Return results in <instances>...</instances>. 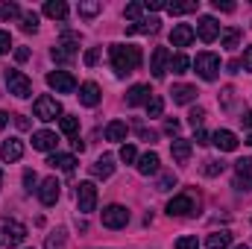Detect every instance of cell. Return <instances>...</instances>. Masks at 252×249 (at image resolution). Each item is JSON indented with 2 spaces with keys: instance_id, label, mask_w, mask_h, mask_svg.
I'll list each match as a JSON object with an SVG mask.
<instances>
[{
  "instance_id": "6da1fadb",
  "label": "cell",
  "mask_w": 252,
  "mask_h": 249,
  "mask_svg": "<svg viewBox=\"0 0 252 249\" xmlns=\"http://www.w3.org/2000/svg\"><path fill=\"white\" fill-rule=\"evenodd\" d=\"M109 56H112V67H115V73L118 76H126V73H132V70H138L141 67V47H135V44H112L109 47Z\"/></svg>"
},
{
  "instance_id": "7a4b0ae2",
  "label": "cell",
  "mask_w": 252,
  "mask_h": 249,
  "mask_svg": "<svg viewBox=\"0 0 252 249\" xmlns=\"http://www.w3.org/2000/svg\"><path fill=\"white\" fill-rule=\"evenodd\" d=\"M27 241V226L12 220V217H0V247H21Z\"/></svg>"
},
{
  "instance_id": "3957f363",
  "label": "cell",
  "mask_w": 252,
  "mask_h": 249,
  "mask_svg": "<svg viewBox=\"0 0 252 249\" xmlns=\"http://www.w3.org/2000/svg\"><path fill=\"white\" fill-rule=\"evenodd\" d=\"M167 214L170 217H193V214H199V196H193V190L176 193L167 202Z\"/></svg>"
},
{
  "instance_id": "277c9868",
  "label": "cell",
  "mask_w": 252,
  "mask_h": 249,
  "mask_svg": "<svg viewBox=\"0 0 252 249\" xmlns=\"http://www.w3.org/2000/svg\"><path fill=\"white\" fill-rule=\"evenodd\" d=\"M6 85H9V94H15V97H21V100L32 97V79L24 76V73L15 70V67L6 70Z\"/></svg>"
},
{
  "instance_id": "5b68a950",
  "label": "cell",
  "mask_w": 252,
  "mask_h": 249,
  "mask_svg": "<svg viewBox=\"0 0 252 249\" xmlns=\"http://www.w3.org/2000/svg\"><path fill=\"white\" fill-rule=\"evenodd\" d=\"M193 67H196V73H199L205 82H214L217 73H220V56H217V53H196Z\"/></svg>"
},
{
  "instance_id": "8992f818",
  "label": "cell",
  "mask_w": 252,
  "mask_h": 249,
  "mask_svg": "<svg viewBox=\"0 0 252 249\" xmlns=\"http://www.w3.org/2000/svg\"><path fill=\"white\" fill-rule=\"evenodd\" d=\"M32 112H35V118L38 121H44V124H50V121H56L59 115H62V103L56 100V97H38L35 103H32Z\"/></svg>"
},
{
  "instance_id": "52a82bcc",
  "label": "cell",
  "mask_w": 252,
  "mask_h": 249,
  "mask_svg": "<svg viewBox=\"0 0 252 249\" xmlns=\"http://www.w3.org/2000/svg\"><path fill=\"white\" fill-rule=\"evenodd\" d=\"M76 208L82 214H91L97 208V187H94V182H79L76 185Z\"/></svg>"
},
{
  "instance_id": "ba28073f",
  "label": "cell",
  "mask_w": 252,
  "mask_h": 249,
  "mask_svg": "<svg viewBox=\"0 0 252 249\" xmlns=\"http://www.w3.org/2000/svg\"><path fill=\"white\" fill-rule=\"evenodd\" d=\"M129 223V208L124 205H106L103 208V226L106 229H124Z\"/></svg>"
},
{
  "instance_id": "9c48e42d",
  "label": "cell",
  "mask_w": 252,
  "mask_h": 249,
  "mask_svg": "<svg viewBox=\"0 0 252 249\" xmlns=\"http://www.w3.org/2000/svg\"><path fill=\"white\" fill-rule=\"evenodd\" d=\"M47 85H50L56 94H73V91H76V79H73L67 70H53V73H47Z\"/></svg>"
},
{
  "instance_id": "30bf717a",
  "label": "cell",
  "mask_w": 252,
  "mask_h": 249,
  "mask_svg": "<svg viewBox=\"0 0 252 249\" xmlns=\"http://www.w3.org/2000/svg\"><path fill=\"white\" fill-rule=\"evenodd\" d=\"M59 193H62V185H59L56 176H47V179L41 182V187H38V199H41V205H56Z\"/></svg>"
},
{
  "instance_id": "8fae6325",
  "label": "cell",
  "mask_w": 252,
  "mask_h": 249,
  "mask_svg": "<svg viewBox=\"0 0 252 249\" xmlns=\"http://www.w3.org/2000/svg\"><path fill=\"white\" fill-rule=\"evenodd\" d=\"M150 70H153V76H156V79H161V76L170 70V50H167V47H156V50H153Z\"/></svg>"
},
{
  "instance_id": "7c38bea8",
  "label": "cell",
  "mask_w": 252,
  "mask_h": 249,
  "mask_svg": "<svg viewBox=\"0 0 252 249\" xmlns=\"http://www.w3.org/2000/svg\"><path fill=\"white\" fill-rule=\"evenodd\" d=\"M196 35H199L205 44H211V41L220 35V24H217L211 15H202V18H199V24H196Z\"/></svg>"
},
{
  "instance_id": "4fadbf2b",
  "label": "cell",
  "mask_w": 252,
  "mask_h": 249,
  "mask_svg": "<svg viewBox=\"0 0 252 249\" xmlns=\"http://www.w3.org/2000/svg\"><path fill=\"white\" fill-rule=\"evenodd\" d=\"M100 100H103V91H100L97 82H82V85H79V103H82V106L94 109Z\"/></svg>"
},
{
  "instance_id": "5bb4252c",
  "label": "cell",
  "mask_w": 252,
  "mask_h": 249,
  "mask_svg": "<svg viewBox=\"0 0 252 249\" xmlns=\"http://www.w3.org/2000/svg\"><path fill=\"white\" fill-rule=\"evenodd\" d=\"M211 144L217 147V150H223V153H232V150H238V135L235 132H229V129H217L214 135H211Z\"/></svg>"
},
{
  "instance_id": "9a60e30c",
  "label": "cell",
  "mask_w": 252,
  "mask_h": 249,
  "mask_svg": "<svg viewBox=\"0 0 252 249\" xmlns=\"http://www.w3.org/2000/svg\"><path fill=\"white\" fill-rule=\"evenodd\" d=\"M235 170H238V176H235V187H241V190H252V158H241V161L235 164Z\"/></svg>"
},
{
  "instance_id": "2e32d148",
  "label": "cell",
  "mask_w": 252,
  "mask_h": 249,
  "mask_svg": "<svg viewBox=\"0 0 252 249\" xmlns=\"http://www.w3.org/2000/svg\"><path fill=\"white\" fill-rule=\"evenodd\" d=\"M56 144H59V135H56V132H50V129L32 132V147H35V150L50 153V150H56Z\"/></svg>"
},
{
  "instance_id": "e0dca14e",
  "label": "cell",
  "mask_w": 252,
  "mask_h": 249,
  "mask_svg": "<svg viewBox=\"0 0 252 249\" xmlns=\"http://www.w3.org/2000/svg\"><path fill=\"white\" fill-rule=\"evenodd\" d=\"M88 173H91L94 179H109V176L115 173V158H112V156H100V158L88 167Z\"/></svg>"
},
{
  "instance_id": "ac0fdd59",
  "label": "cell",
  "mask_w": 252,
  "mask_h": 249,
  "mask_svg": "<svg viewBox=\"0 0 252 249\" xmlns=\"http://www.w3.org/2000/svg\"><path fill=\"white\" fill-rule=\"evenodd\" d=\"M193 35H196V32H193L190 24H176L173 32H170V44H173V47H188L190 41H193Z\"/></svg>"
},
{
  "instance_id": "d6986e66",
  "label": "cell",
  "mask_w": 252,
  "mask_h": 249,
  "mask_svg": "<svg viewBox=\"0 0 252 249\" xmlns=\"http://www.w3.org/2000/svg\"><path fill=\"white\" fill-rule=\"evenodd\" d=\"M150 100H153L150 85H132L129 94H126V106H147Z\"/></svg>"
},
{
  "instance_id": "ffe728a7",
  "label": "cell",
  "mask_w": 252,
  "mask_h": 249,
  "mask_svg": "<svg viewBox=\"0 0 252 249\" xmlns=\"http://www.w3.org/2000/svg\"><path fill=\"white\" fill-rule=\"evenodd\" d=\"M21 156H24V144H21L18 138H9V141L0 144V158H3V161L12 164V161H18Z\"/></svg>"
},
{
  "instance_id": "44dd1931",
  "label": "cell",
  "mask_w": 252,
  "mask_h": 249,
  "mask_svg": "<svg viewBox=\"0 0 252 249\" xmlns=\"http://www.w3.org/2000/svg\"><path fill=\"white\" fill-rule=\"evenodd\" d=\"M158 167H161V158H158V153H153V150L138 158V173H141V176H153V173H158Z\"/></svg>"
},
{
  "instance_id": "7402d4cb",
  "label": "cell",
  "mask_w": 252,
  "mask_h": 249,
  "mask_svg": "<svg viewBox=\"0 0 252 249\" xmlns=\"http://www.w3.org/2000/svg\"><path fill=\"white\" fill-rule=\"evenodd\" d=\"M158 18H144V21H138V24H129L126 27V32L129 35H150V32H158Z\"/></svg>"
},
{
  "instance_id": "603a6c76",
  "label": "cell",
  "mask_w": 252,
  "mask_h": 249,
  "mask_svg": "<svg viewBox=\"0 0 252 249\" xmlns=\"http://www.w3.org/2000/svg\"><path fill=\"white\" fill-rule=\"evenodd\" d=\"M190 141H185V138H176V141H170V156H173V161H179V164H188L190 158Z\"/></svg>"
},
{
  "instance_id": "cb8c5ba5",
  "label": "cell",
  "mask_w": 252,
  "mask_h": 249,
  "mask_svg": "<svg viewBox=\"0 0 252 249\" xmlns=\"http://www.w3.org/2000/svg\"><path fill=\"white\" fill-rule=\"evenodd\" d=\"M50 56H53V62H73L76 59V44L73 41H62V44H56L53 50H50Z\"/></svg>"
},
{
  "instance_id": "d4e9b609",
  "label": "cell",
  "mask_w": 252,
  "mask_h": 249,
  "mask_svg": "<svg viewBox=\"0 0 252 249\" xmlns=\"http://www.w3.org/2000/svg\"><path fill=\"white\" fill-rule=\"evenodd\" d=\"M173 103H179V106H188V103H193L196 100V85H173Z\"/></svg>"
},
{
  "instance_id": "484cf974",
  "label": "cell",
  "mask_w": 252,
  "mask_h": 249,
  "mask_svg": "<svg viewBox=\"0 0 252 249\" xmlns=\"http://www.w3.org/2000/svg\"><path fill=\"white\" fill-rule=\"evenodd\" d=\"M44 15L53 18V21H64L67 18V3H62V0H47L44 3Z\"/></svg>"
},
{
  "instance_id": "4316f807",
  "label": "cell",
  "mask_w": 252,
  "mask_h": 249,
  "mask_svg": "<svg viewBox=\"0 0 252 249\" xmlns=\"http://www.w3.org/2000/svg\"><path fill=\"white\" fill-rule=\"evenodd\" d=\"M47 164H50V167H59L64 173H70L73 164H76V158H73V156H64V153H53V156L47 158Z\"/></svg>"
},
{
  "instance_id": "83f0119b",
  "label": "cell",
  "mask_w": 252,
  "mask_h": 249,
  "mask_svg": "<svg viewBox=\"0 0 252 249\" xmlns=\"http://www.w3.org/2000/svg\"><path fill=\"white\" fill-rule=\"evenodd\" d=\"M205 247L208 249H229L232 247V235L229 232H214V235L205 238Z\"/></svg>"
},
{
  "instance_id": "f1b7e54d",
  "label": "cell",
  "mask_w": 252,
  "mask_h": 249,
  "mask_svg": "<svg viewBox=\"0 0 252 249\" xmlns=\"http://www.w3.org/2000/svg\"><path fill=\"white\" fill-rule=\"evenodd\" d=\"M126 132H129V126L124 121H112L106 126V141H126Z\"/></svg>"
},
{
  "instance_id": "f546056e",
  "label": "cell",
  "mask_w": 252,
  "mask_h": 249,
  "mask_svg": "<svg viewBox=\"0 0 252 249\" xmlns=\"http://www.w3.org/2000/svg\"><path fill=\"white\" fill-rule=\"evenodd\" d=\"M164 9H167L170 15H188V12H196V9H199V3H196V0H188V3H167Z\"/></svg>"
},
{
  "instance_id": "4dcf8cb0",
  "label": "cell",
  "mask_w": 252,
  "mask_h": 249,
  "mask_svg": "<svg viewBox=\"0 0 252 249\" xmlns=\"http://www.w3.org/2000/svg\"><path fill=\"white\" fill-rule=\"evenodd\" d=\"M76 9H79V15H82V18H94V15H100V12H103V3H97V0H82Z\"/></svg>"
},
{
  "instance_id": "1f68e13d",
  "label": "cell",
  "mask_w": 252,
  "mask_h": 249,
  "mask_svg": "<svg viewBox=\"0 0 252 249\" xmlns=\"http://www.w3.org/2000/svg\"><path fill=\"white\" fill-rule=\"evenodd\" d=\"M238 44H241V30H238V27H229V30L223 32V47H226V50H238Z\"/></svg>"
},
{
  "instance_id": "d6a6232c",
  "label": "cell",
  "mask_w": 252,
  "mask_h": 249,
  "mask_svg": "<svg viewBox=\"0 0 252 249\" xmlns=\"http://www.w3.org/2000/svg\"><path fill=\"white\" fill-rule=\"evenodd\" d=\"M62 121V132L67 135V138H76V132H79V118H73V115H64V118H59Z\"/></svg>"
},
{
  "instance_id": "836d02e7",
  "label": "cell",
  "mask_w": 252,
  "mask_h": 249,
  "mask_svg": "<svg viewBox=\"0 0 252 249\" xmlns=\"http://www.w3.org/2000/svg\"><path fill=\"white\" fill-rule=\"evenodd\" d=\"M161 112H164V100L158 94H153V100L147 103V118H161Z\"/></svg>"
},
{
  "instance_id": "e575fe53",
  "label": "cell",
  "mask_w": 252,
  "mask_h": 249,
  "mask_svg": "<svg viewBox=\"0 0 252 249\" xmlns=\"http://www.w3.org/2000/svg\"><path fill=\"white\" fill-rule=\"evenodd\" d=\"M0 18L3 21H18L21 18V6L18 3H3L0 6Z\"/></svg>"
},
{
  "instance_id": "d590c367",
  "label": "cell",
  "mask_w": 252,
  "mask_h": 249,
  "mask_svg": "<svg viewBox=\"0 0 252 249\" xmlns=\"http://www.w3.org/2000/svg\"><path fill=\"white\" fill-rule=\"evenodd\" d=\"M188 64H190V59L185 56V53L170 56V70H173V73H185V70H188Z\"/></svg>"
},
{
  "instance_id": "8d00e7d4",
  "label": "cell",
  "mask_w": 252,
  "mask_h": 249,
  "mask_svg": "<svg viewBox=\"0 0 252 249\" xmlns=\"http://www.w3.org/2000/svg\"><path fill=\"white\" fill-rule=\"evenodd\" d=\"M21 30H24V32H35V30H38V15H35V12L21 15Z\"/></svg>"
},
{
  "instance_id": "74e56055",
  "label": "cell",
  "mask_w": 252,
  "mask_h": 249,
  "mask_svg": "<svg viewBox=\"0 0 252 249\" xmlns=\"http://www.w3.org/2000/svg\"><path fill=\"white\" fill-rule=\"evenodd\" d=\"M62 247H64V229L50 232V235H47V244H44V249H62Z\"/></svg>"
},
{
  "instance_id": "f35d334b",
  "label": "cell",
  "mask_w": 252,
  "mask_h": 249,
  "mask_svg": "<svg viewBox=\"0 0 252 249\" xmlns=\"http://www.w3.org/2000/svg\"><path fill=\"white\" fill-rule=\"evenodd\" d=\"M223 167H226L223 161H217V158H208V161L202 164V173H205V176H220V173H223Z\"/></svg>"
},
{
  "instance_id": "ab89813d",
  "label": "cell",
  "mask_w": 252,
  "mask_h": 249,
  "mask_svg": "<svg viewBox=\"0 0 252 249\" xmlns=\"http://www.w3.org/2000/svg\"><path fill=\"white\" fill-rule=\"evenodd\" d=\"M202 121H205V109H199V106H196V109H190L188 124L193 126V129H199V126H202Z\"/></svg>"
},
{
  "instance_id": "60d3db41",
  "label": "cell",
  "mask_w": 252,
  "mask_h": 249,
  "mask_svg": "<svg viewBox=\"0 0 252 249\" xmlns=\"http://www.w3.org/2000/svg\"><path fill=\"white\" fill-rule=\"evenodd\" d=\"M124 15L129 18V21H135V18H141V15H144V3H126Z\"/></svg>"
},
{
  "instance_id": "b9f144b4",
  "label": "cell",
  "mask_w": 252,
  "mask_h": 249,
  "mask_svg": "<svg viewBox=\"0 0 252 249\" xmlns=\"http://www.w3.org/2000/svg\"><path fill=\"white\" fill-rule=\"evenodd\" d=\"M176 185V173H161V176H158V190H170V187Z\"/></svg>"
},
{
  "instance_id": "7bdbcfd3",
  "label": "cell",
  "mask_w": 252,
  "mask_h": 249,
  "mask_svg": "<svg viewBox=\"0 0 252 249\" xmlns=\"http://www.w3.org/2000/svg\"><path fill=\"white\" fill-rule=\"evenodd\" d=\"M135 158H138L135 147H132V144H124V147H121V161H124V164H132Z\"/></svg>"
},
{
  "instance_id": "ee69618b",
  "label": "cell",
  "mask_w": 252,
  "mask_h": 249,
  "mask_svg": "<svg viewBox=\"0 0 252 249\" xmlns=\"http://www.w3.org/2000/svg\"><path fill=\"white\" fill-rule=\"evenodd\" d=\"M196 247H199L196 235H188V238H179V241H176V249H196Z\"/></svg>"
},
{
  "instance_id": "f6af8a7d",
  "label": "cell",
  "mask_w": 252,
  "mask_h": 249,
  "mask_svg": "<svg viewBox=\"0 0 252 249\" xmlns=\"http://www.w3.org/2000/svg\"><path fill=\"white\" fill-rule=\"evenodd\" d=\"M24 185H27V190H30V193H32V190H38V176H35V173H32V170H24Z\"/></svg>"
},
{
  "instance_id": "bcb514c9",
  "label": "cell",
  "mask_w": 252,
  "mask_h": 249,
  "mask_svg": "<svg viewBox=\"0 0 252 249\" xmlns=\"http://www.w3.org/2000/svg\"><path fill=\"white\" fill-rule=\"evenodd\" d=\"M9 50H12V35L3 30V32H0V56H6Z\"/></svg>"
},
{
  "instance_id": "7dc6e473",
  "label": "cell",
  "mask_w": 252,
  "mask_h": 249,
  "mask_svg": "<svg viewBox=\"0 0 252 249\" xmlns=\"http://www.w3.org/2000/svg\"><path fill=\"white\" fill-rule=\"evenodd\" d=\"M179 129H182V126H179V121H173V118H170V121H167V124H164V132H167V135H170V138H173V141H176V138H179Z\"/></svg>"
},
{
  "instance_id": "c3c4849f",
  "label": "cell",
  "mask_w": 252,
  "mask_h": 249,
  "mask_svg": "<svg viewBox=\"0 0 252 249\" xmlns=\"http://www.w3.org/2000/svg\"><path fill=\"white\" fill-rule=\"evenodd\" d=\"M211 6L217 12H235V3H229V0H211Z\"/></svg>"
},
{
  "instance_id": "681fc988",
  "label": "cell",
  "mask_w": 252,
  "mask_h": 249,
  "mask_svg": "<svg viewBox=\"0 0 252 249\" xmlns=\"http://www.w3.org/2000/svg\"><path fill=\"white\" fill-rule=\"evenodd\" d=\"M97 62H100V50H97V47H91V50L85 53V64H88V67H94Z\"/></svg>"
},
{
  "instance_id": "f907efd6",
  "label": "cell",
  "mask_w": 252,
  "mask_h": 249,
  "mask_svg": "<svg viewBox=\"0 0 252 249\" xmlns=\"http://www.w3.org/2000/svg\"><path fill=\"white\" fill-rule=\"evenodd\" d=\"M241 67H244V70H252V47H247V50H244V59H241Z\"/></svg>"
},
{
  "instance_id": "816d5d0a",
  "label": "cell",
  "mask_w": 252,
  "mask_h": 249,
  "mask_svg": "<svg viewBox=\"0 0 252 249\" xmlns=\"http://www.w3.org/2000/svg\"><path fill=\"white\" fill-rule=\"evenodd\" d=\"M208 138H211V135H208V132H205V129H196V138H193V141H196V144H199V147H205V144H211V141H208Z\"/></svg>"
},
{
  "instance_id": "f5cc1de1",
  "label": "cell",
  "mask_w": 252,
  "mask_h": 249,
  "mask_svg": "<svg viewBox=\"0 0 252 249\" xmlns=\"http://www.w3.org/2000/svg\"><path fill=\"white\" fill-rule=\"evenodd\" d=\"M164 6H167L164 0H147V3H144V9H153V12H158V9H164Z\"/></svg>"
},
{
  "instance_id": "db71d44e",
  "label": "cell",
  "mask_w": 252,
  "mask_h": 249,
  "mask_svg": "<svg viewBox=\"0 0 252 249\" xmlns=\"http://www.w3.org/2000/svg\"><path fill=\"white\" fill-rule=\"evenodd\" d=\"M15 126H18L21 132H27V129H30V121H27L24 115H15Z\"/></svg>"
},
{
  "instance_id": "11a10c76",
  "label": "cell",
  "mask_w": 252,
  "mask_h": 249,
  "mask_svg": "<svg viewBox=\"0 0 252 249\" xmlns=\"http://www.w3.org/2000/svg\"><path fill=\"white\" fill-rule=\"evenodd\" d=\"M232 94H235V88H232V85H229V88H223V106H226V109L232 106Z\"/></svg>"
},
{
  "instance_id": "9f6ffc18",
  "label": "cell",
  "mask_w": 252,
  "mask_h": 249,
  "mask_svg": "<svg viewBox=\"0 0 252 249\" xmlns=\"http://www.w3.org/2000/svg\"><path fill=\"white\" fill-rule=\"evenodd\" d=\"M15 59H18V62H27V59H30V50H27V47H18V50H15Z\"/></svg>"
},
{
  "instance_id": "6f0895ef",
  "label": "cell",
  "mask_w": 252,
  "mask_h": 249,
  "mask_svg": "<svg viewBox=\"0 0 252 249\" xmlns=\"http://www.w3.org/2000/svg\"><path fill=\"white\" fill-rule=\"evenodd\" d=\"M138 135H141L144 141H156V135H153V132H150L147 126H138Z\"/></svg>"
},
{
  "instance_id": "680465c9",
  "label": "cell",
  "mask_w": 252,
  "mask_h": 249,
  "mask_svg": "<svg viewBox=\"0 0 252 249\" xmlns=\"http://www.w3.org/2000/svg\"><path fill=\"white\" fill-rule=\"evenodd\" d=\"M241 124L247 126V129H252V109L247 112V115H244V118H241Z\"/></svg>"
},
{
  "instance_id": "91938a15",
  "label": "cell",
  "mask_w": 252,
  "mask_h": 249,
  "mask_svg": "<svg viewBox=\"0 0 252 249\" xmlns=\"http://www.w3.org/2000/svg\"><path fill=\"white\" fill-rule=\"evenodd\" d=\"M73 150H76V153H82V150H85V144H82L79 138H73Z\"/></svg>"
},
{
  "instance_id": "94428289",
  "label": "cell",
  "mask_w": 252,
  "mask_h": 249,
  "mask_svg": "<svg viewBox=\"0 0 252 249\" xmlns=\"http://www.w3.org/2000/svg\"><path fill=\"white\" fill-rule=\"evenodd\" d=\"M241 70V62H229V73H238Z\"/></svg>"
},
{
  "instance_id": "6125c7cd",
  "label": "cell",
  "mask_w": 252,
  "mask_h": 249,
  "mask_svg": "<svg viewBox=\"0 0 252 249\" xmlns=\"http://www.w3.org/2000/svg\"><path fill=\"white\" fill-rule=\"evenodd\" d=\"M6 124H9V115H6V112H0V129H3Z\"/></svg>"
},
{
  "instance_id": "be15d7a7",
  "label": "cell",
  "mask_w": 252,
  "mask_h": 249,
  "mask_svg": "<svg viewBox=\"0 0 252 249\" xmlns=\"http://www.w3.org/2000/svg\"><path fill=\"white\" fill-rule=\"evenodd\" d=\"M247 144H250V147H252V132H250V138H247Z\"/></svg>"
},
{
  "instance_id": "e7e4bbea",
  "label": "cell",
  "mask_w": 252,
  "mask_h": 249,
  "mask_svg": "<svg viewBox=\"0 0 252 249\" xmlns=\"http://www.w3.org/2000/svg\"><path fill=\"white\" fill-rule=\"evenodd\" d=\"M0 187H3V170H0Z\"/></svg>"
},
{
  "instance_id": "03108f58",
  "label": "cell",
  "mask_w": 252,
  "mask_h": 249,
  "mask_svg": "<svg viewBox=\"0 0 252 249\" xmlns=\"http://www.w3.org/2000/svg\"><path fill=\"white\" fill-rule=\"evenodd\" d=\"M235 249H250V247H235Z\"/></svg>"
},
{
  "instance_id": "003e7915",
  "label": "cell",
  "mask_w": 252,
  "mask_h": 249,
  "mask_svg": "<svg viewBox=\"0 0 252 249\" xmlns=\"http://www.w3.org/2000/svg\"><path fill=\"white\" fill-rule=\"evenodd\" d=\"M27 249H30V247H27Z\"/></svg>"
}]
</instances>
